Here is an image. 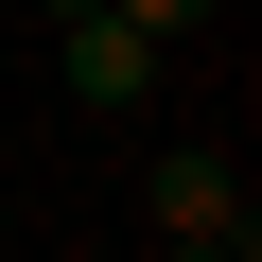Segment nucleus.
Listing matches in <instances>:
<instances>
[{"instance_id":"1","label":"nucleus","mask_w":262,"mask_h":262,"mask_svg":"<svg viewBox=\"0 0 262 262\" xmlns=\"http://www.w3.org/2000/svg\"><path fill=\"white\" fill-rule=\"evenodd\" d=\"M175 35H192V0H70L53 18V88L70 105H140L175 70Z\"/></svg>"},{"instance_id":"2","label":"nucleus","mask_w":262,"mask_h":262,"mask_svg":"<svg viewBox=\"0 0 262 262\" xmlns=\"http://www.w3.org/2000/svg\"><path fill=\"white\" fill-rule=\"evenodd\" d=\"M140 210H158V245H192V262H262V192H245L210 140H175V158L140 175Z\"/></svg>"},{"instance_id":"3","label":"nucleus","mask_w":262,"mask_h":262,"mask_svg":"<svg viewBox=\"0 0 262 262\" xmlns=\"http://www.w3.org/2000/svg\"><path fill=\"white\" fill-rule=\"evenodd\" d=\"M158 262H192V245H158Z\"/></svg>"}]
</instances>
